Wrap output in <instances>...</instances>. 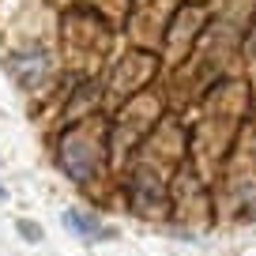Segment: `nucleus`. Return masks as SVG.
<instances>
[{"mask_svg": "<svg viewBox=\"0 0 256 256\" xmlns=\"http://www.w3.org/2000/svg\"><path fill=\"white\" fill-rule=\"evenodd\" d=\"M56 162H60V170L72 181H90L94 177V147L87 144V140H80V136H64V144H60V154H56Z\"/></svg>", "mask_w": 256, "mask_h": 256, "instance_id": "f257e3e1", "label": "nucleus"}, {"mask_svg": "<svg viewBox=\"0 0 256 256\" xmlns=\"http://www.w3.org/2000/svg\"><path fill=\"white\" fill-rule=\"evenodd\" d=\"M49 72V56L42 49H30V53H12L8 56V76L19 83V87H38Z\"/></svg>", "mask_w": 256, "mask_h": 256, "instance_id": "f03ea898", "label": "nucleus"}, {"mask_svg": "<svg viewBox=\"0 0 256 256\" xmlns=\"http://www.w3.org/2000/svg\"><path fill=\"white\" fill-rule=\"evenodd\" d=\"M64 226L72 234H80L83 241H113L117 238V230L106 222H98L94 215H87V211H64Z\"/></svg>", "mask_w": 256, "mask_h": 256, "instance_id": "7ed1b4c3", "label": "nucleus"}, {"mask_svg": "<svg viewBox=\"0 0 256 256\" xmlns=\"http://www.w3.org/2000/svg\"><path fill=\"white\" fill-rule=\"evenodd\" d=\"M16 230L23 234L26 241H42V226H38V222H30V218H19V222H16Z\"/></svg>", "mask_w": 256, "mask_h": 256, "instance_id": "20e7f679", "label": "nucleus"}, {"mask_svg": "<svg viewBox=\"0 0 256 256\" xmlns=\"http://www.w3.org/2000/svg\"><path fill=\"white\" fill-rule=\"evenodd\" d=\"M4 196H8V188H4V184H0V200H4Z\"/></svg>", "mask_w": 256, "mask_h": 256, "instance_id": "39448f33", "label": "nucleus"}]
</instances>
